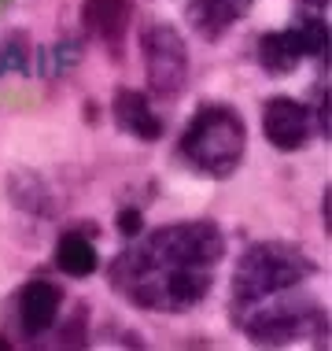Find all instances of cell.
Wrapping results in <instances>:
<instances>
[{
  "label": "cell",
  "instance_id": "cell-1",
  "mask_svg": "<svg viewBox=\"0 0 332 351\" xmlns=\"http://www.w3.org/2000/svg\"><path fill=\"white\" fill-rule=\"evenodd\" d=\"M225 255V237L211 218L159 226L137 233L111 263V285L140 311L185 315L203 303L214 285V267Z\"/></svg>",
  "mask_w": 332,
  "mask_h": 351
},
{
  "label": "cell",
  "instance_id": "cell-2",
  "mask_svg": "<svg viewBox=\"0 0 332 351\" xmlns=\"http://www.w3.org/2000/svg\"><path fill=\"white\" fill-rule=\"evenodd\" d=\"M233 322L255 344L277 348L303 337H314L318 344H329V315L310 296H299L296 289H281L248 303H233Z\"/></svg>",
  "mask_w": 332,
  "mask_h": 351
},
{
  "label": "cell",
  "instance_id": "cell-3",
  "mask_svg": "<svg viewBox=\"0 0 332 351\" xmlns=\"http://www.w3.org/2000/svg\"><path fill=\"white\" fill-rule=\"evenodd\" d=\"M181 159L207 178H229L244 163L248 126L229 104H203L181 134Z\"/></svg>",
  "mask_w": 332,
  "mask_h": 351
},
{
  "label": "cell",
  "instance_id": "cell-4",
  "mask_svg": "<svg viewBox=\"0 0 332 351\" xmlns=\"http://www.w3.org/2000/svg\"><path fill=\"white\" fill-rule=\"evenodd\" d=\"M318 274L314 259L288 241H259L240 255L233 274V303H248L281 289H299Z\"/></svg>",
  "mask_w": 332,
  "mask_h": 351
},
{
  "label": "cell",
  "instance_id": "cell-5",
  "mask_svg": "<svg viewBox=\"0 0 332 351\" xmlns=\"http://www.w3.org/2000/svg\"><path fill=\"white\" fill-rule=\"evenodd\" d=\"M140 56H144V78L148 89L163 100H174L188 89V45L170 23H151L140 34Z\"/></svg>",
  "mask_w": 332,
  "mask_h": 351
},
{
  "label": "cell",
  "instance_id": "cell-6",
  "mask_svg": "<svg viewBox=\"0 0 332 351\" xmlns=\"http://www.w3.org/2000/svg\"><path fill=\"white\" fill-rule=\"evenodd\" d=\"M262 134L277 152H299L314 134V115L292 97H273L262 108Z\"/></svg>",
  "mask_w": 332,
  "mask_h": 351
},
{
  "label": "cell",
  "instance_id": "cell-7",
  "mask_svg": "<svg viewBox=\"0 0 332 351\" xmlns=\"http://www.w3.org/2000/svg\"><path fill=\"white\" fill-rule=\"evenodd\" d=\"M129 15H133V0H81V23L97 41L107 49L111 60L122 56L129 30Z\"/></svg>",
  "mask_w": 332,
  "mask_h": 351
},
{
  "label": "cell",
  "instance_id": "cell-8",
  "mask_svg": "<svg viewBox=\"0 0 332 351\" xmlns=\"http://www.w3.org/2000/svg\"><path fill=\"white\" fill-rule=\"evenodd\" d=\"M60 303H63V292L52 281L37 278L30 285H23L18 289V322H23V329L30 337L49 333L55 326V315H60Z\"/></svg>",
  "mask_w": 332,
  "mask_h": 351
},
{
  "label": "cell",
  "instance_id": "cell-9",
  "mask_svg": "<svg viewBox=\"0 0 332 351\" xmlns=\"http://www.w3.org/2000/svg\"><path fill=\"white\" fill-rule=\"evenodd\" d=\"M111 111H115L118 130H126L129 137H137V141H159L163 137V119L155 115L151 100L140 89H118Z\"/></svg>",
  "mask_w": 332,
  "mask_h": 351
},
{
  "label": "cell",
  "instance_id": "cell-10",
  "mask_svg": "<svg viewBox=\"0 0 332 351\" xmlns=\"http://www.w3.org/2000/svg\"><path fill=\"white\" fill-rule=\"evenodd\" d=\"M97 233H100L97 222H89V226H78V230H66L60 237V244H55V263H60L63 274H71V278H89V274H97L100 255H97V244H92Z\"/></svg>",
  "mask_w": 332,
  "mask_h": 351
},
{
  "label": "cell",
  "instance_id": "cell-11",
  "mask_svg": "<svg viewBox=\"0 0 332 351\" xmlns=\"http://www.w3.org/2000/svg\"><path fill=\"white\" fill-rule=\"evenodd\" d=\"M303 60H307V49H303V37H299L296 26L259 37V63H262L266 74H273V78L292 74Z\"/></svg>",
  "mask_w": 332,
  "mask_h": 351
},
{
  "label": "cell",
  "instance_id": "cell-12",
  "mask_svg": "<svg viewBox=\"0 0 332 351\" xmlns=\"http://www.w3.org/2000/svg\"><path fill=\"white\" fill-rule=\"evenodd\" d=\"M251 8V0H192L188 4V23L199 37L218 41L236 19H244Z\"/></svg>",
  "mask_w": 332,
  "mask_h": 351
},
{
  "label": "cell",
  "instance_id": "cell-13",
  "mask_svg": "<svg viewBox=\"0 0 332 351\" xmlns=\"http://www.w3.org/2000/svg\"><path fill=\"white\" fill-rule=\"evenodd\" d=\"M8 196L18 211H30V215H49L52 211V189L44 185L41 174L34 170H15L8 178Z\"/></svg>",
  "mask_w": 332,
  "mask_h": 351
},
{
  "label": "cell",
  "instance_id": "cell-14",
  "mask_svg": "<svg viewBox=\"0 0 332 351\" xmlns=\"http://www.w3.org/2000/svg\"><path fill=\"white\" fill-rule=\"evenodd\" d=\"M115 226L122 230V237H129V241H133L137 233H144V218H140L137 207H122L118 218H115Z\"/></svg>",
  "mask_w": 332,
  "mask_h": 351
},
{
  "label": "cell",
  "instance_id": "cell-15",
  "mask_svg": "<svg viewBox=\"0 0 332 351\" xmlns=\"http://www.w3.org/2000/svg\"><path fill=\"white\" fill-rule=\"evenodd\" d=\"M314 130H321V134H332V126H329V115H332V104H329V89H318V97H314Z\"/></svg>",
  "mask_w": 332,
  "mask_h": 351
},
{
  "label": "cell",
  "instance_id": "cell-16",
  "mask_svg": "<svg viewBox=\"0 0 332 351\" xmlns=\"http://www.w3.org/2000/svg\"><path fill=\"white\" fill-rule=\"evenodd\" d=\"M321 222H325V233H332V189L325 185V196H321Z\"/></svg>",
  "mask_w": 332,
  "mask_h": 351
},
{
  "label": "cell",
  "instance_id": "cell-17",
  "mask_svg": "<svg viewBox=\"0 0 332 351\" xmlns=\"http://www.w3.org/2000/svg\"><path fill=\"white\" fill-rule=\"evenodd\" d=\"M85 122H97V104H85Z\"/></svg>",
  "mask_w": 332,
  "mask_h": 351
},
{
  "label": "cell",
  "instance_id": "cell-18",
  "mask_svg": "<svg viewBox=\"0 0 332 351\" xmlns=\"http://www.w3.org/2000/svg\"><path fill=\"white\" fill-rule=\"evenodd\" d=\"M307 8H314V12H321V8H329V0H303Z\"/></svg>",
  "mask_w": 332,
  "mask_h": 351
}]
</instances>
